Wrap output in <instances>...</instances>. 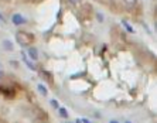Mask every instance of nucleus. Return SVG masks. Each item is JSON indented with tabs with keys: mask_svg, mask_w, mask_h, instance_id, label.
<instances>
[{
	"mask_svg": "<svg viewBox=\"0 0 157 123\" xmlns=\"http://www.w3.org/2000/svg\"><path fill=\"white\" fill-rule=\"evenodd\" d=\"M14 38H16V43L18 45H21V47H29L30 44H33V41H34L33 34L27 33V31H17Z\"/></svg>",
	"mask_w": 157,
	"mask_h": 123,
	"instance_id": "f257e3e1",
	"label": "nucleus"
},
{
	"mask_svg": "<svg viewBox=\"0 0 157 123\" xmlns=\"http://www.w3.org/2000/svg\"><path fill=\"white\" fill-rule=\"evenodd\" d=\"M11 23H13L14 25H21V24L26 23V18L23 17L20 13H16V14L11 16Z\"/></svg>",
	"mask_w": 157,
	"mask_h": 123,
	"instance_id": "f03ea898",
	"label": "nucleus"
},
{
	"mask_svg": "<svg viewBox=\"0 0 157 123\" xmlns=\"http://www.w3.org/2000/svg\"><path fill=\"white\" fill-rule=\"evenodd\" d=\"M27 54H29L30 60H33V61H37L38 60V50L36 47H30L29 51H27Z\"/></svg>",
	"mask_w": 157,
	"mask_h": 123,
	"instance_id": "7ed1b4c3",
	"label": "nucleus"
},
{
	"mask_svg": "<svg viewBox=\"0 0 157 123\" xmlns=\"http://www.w3.org/2000/svg\"><path fill=\"white\" fill-rule=\"evenodd\" d=\"M2 47H3V50H6V51H13L14 50V45H13V43H11L10 40H3Z\"/></svg>",
	"mask_w": 157,
	"mask_h": 123,
	"instance_id": "20e7f679",
	"label": "nucleus"
},
{
	"mask_svg": "<svg viewBox=\"0 0 157 123\" xmlns=\"http://www.w3.org/2000/svg\"><path fill=\"white\" fill-rule=\"evenodd\" d=\"M123 3H124V6H126V7L133 9L136 4H137V0H123Z\"/></svg>",
	"mask_w": 157,
	"mask_h": 123,
	"instance_id": "39448f33",
	"label": "nucleus"
},
{
	"mask_svg": "<svg viewBox=\"0 0 157 123\" xmlns=\"http://www.w3.org/2000/svg\"><path fill=\"white\" fill-rule=\"evenodd\" d=\"M122 25H123L124 29H126V31H128V33H135V30H133V27H132V25L129 24V23L126 21V20H122Z\"/></svg>",
	"mask_w": 157,
	"mask_h": 123,
	"instance_id": "423d86ee",
	"label": "nucleus"
},
{
	"mask_svg": "<svg viewBox=\"0 0 157 123\" xmlns=\"http://www.w3.org/2000/svg\"><path fill=\"white\" fill-rule=\"evenodd\" d=\"M37 89H38V92H40V94L43 95V96H47V95H48V90H47V88L44 86L43 83H40V85L37 86Z\"/></svg>",
	"mask_w": 157,
	"mask_h": 123,
	"instance_id": "0eeeda50",
	"label": "nucleus"
},
{
	"mask_svg": "<svg viewBox=\"0 0 157 123\" xmlns=\"http://www.w3.org/2000/svg\"><path fill=\"white\" fill-rule=\"evenodd\" d=\"M58 112H59V116H61V117H64V119H68V110H67L65 108H61V106H59V108H58Z\"/></svg>",
	"mask_w": 157,
	"mask_h": 123,
	"instance_id": "6e6552de",
	"label": "nucleus"
},
{
	"mask_svg": "<svg viewBox=\"0 0 157 123\" xmlns=\"http://www.w3.org/2000/svg\"><path fill=\"white\" fill-rule=\"evenodd\" d=\"M96 20H98L99 23H103V20H105V17H103V14H102V13H99V11H98V13H96Z\"/></svg>",
	"mask_w": 157,
	"mask_h": 123,
	"instance_id": "1a4fd4ad",
	"label": "nucleus"
},
{
	"mask_svg": "<svg viewBox=\"0 0 157 123\" xmlns=\"http://www.w3.org/2000/svg\"><path fill=\"white\" fill-rule=\"evenodd\" d=\"M51 106H52V108H54V109H58V108H59L58 102L55 101V99H51Z\"/></svg>",
	"mask_w": 157,
	"mask_h": 123,
	"instance_id": "9d476101",
	"label": "nucleus"
},
{
	"mask_svg": "<svg viewBox=\"0 0 157 123\" xmlns=\"http://www.w3.org/2000/svg\"><path fill=\"white\" fill-rule=\"evenodd\" d=\"M68 2H70L72 6H78V4H81V2H82V0H68Z\"/></svg>",
	"mask_w": 157,
	"mask_h": 123,
	"instance_id": "9b49d317",
	"label": "nucleus"
},
{
	"mask_svg": "<svg viewBox=\"0 0 157 123\" xmlns=\"http://www.w3.org/2000/svg\"><path fill=\"white\" fill-rule=\"evenodd\" d=\"M0 21H3V23H6V18L2 16V13H0Z\"/></svg>",
	"mask_w": 157,
	"mask_h": 123,
	"instance_id": "f8f14e48",
	"label": "nucleus"
},
{
	"mask_svg": "<svg viewBox=\"0 0 157 123\" xmlns=\"http://www.w3.org/2000/svg\"><path fill=\"white\" fill-rule=\"evenodd\" d=\"M81 122H84V123H91V122H89V120H88V119H81Z\"/></svg>",
	"mask_w": 157,
	"mask_h": 123,
	"instance_id": "ddd939ff",
	"label": "nucleus"
},
{
	"mask_svg": "<svg viewBox=\"0 0 157 123\" xmlns=\"http://www.w3.org/2000/svg\"><path fill=\"white\" fill-rule=\"evenodd\" d=\"M74 123H82V122H81V119H77V120H75V122H74Z\"/></svg>",
	"mask_w": 157,
	"mask_h": 123,
	"instance_id": "4468645a",
	"label": "nucleus"
},
{
	"mask_svg": "<svg viewBox=\"0 0 157 123\" xmlns=\"http://www.w3.org/2000/svg\"><path fill=\"white\" fill-rule=\"evenodd\" d=\"M109 123H119V122H117V120H110Z\"/></svg>",
	"mask_w": 157,
	"mask_h": 123,
	"instance_id": "2eb2a0df",
	"label": "nucleus"
},
{
	"mask_svg": "<svg viewBox=\"0 0 157 123\" xmlns=\"http://www.w3.org/2000/svg\"><path fill=\"white\" fill-rule=\"evenodd\" d=\"M2 75H3V71H2V69H0V76H2Z\"/></svg>",
	"mask_w": 157,
	"mask_h": 123,
	"instance_id": "dca6fc26",
	"label": "nucleus"
},
{
	"mask_svg": "<svg viewBox=\"0 0 157 123\" xmlns=\"http://www.w3.org/2000/svg\"><path fill=\"white\" fill-rule=\"evenodd\" d=\"M124 123H132V122H130V120H126V122H124Z\"/></svg>",
	"mask_w": 157,
	"mask_h": 123,
	"instance_id": "f3484780",
	"label": "nucleus"
},
{
	"mask_svg": "<svg viewBox=\"0 0 157 123\" xmlns=\"http://www.w3.org/2000/svg\"><path fill=\"white\" fill-rule=\"evenodd\" d=\"M67 123H74V122H67Z\"/></svg>",
	"mask_w": 157,
	"mask_h": 123,
	"instance_id": "a211bd4d",
	"label": "nucleus"
},
{
	"mask_svg": "<svg viewBox=\"0 0 157 123\" xmlns=\"http://www.w3.org/2000/svg\"><path fill=\"white\" fill-rule=\"evenodd\" d=\"M41 123H45V122H41Z\"/></svg>",
	"mask_w": 157,
	"mask_h": 123,
	"instance_id": "6ab92c4d",
	"label": "nucleus"
}]
</instances>
